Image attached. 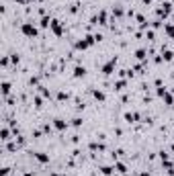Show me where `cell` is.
I'll use <instances>...</instances> for the list:
<instances>
[{"mask_svg":"<svg viewBox=\"0 0 174 176\" xmlns=\"http://www.w3.org/2000/svg\"><path fill=\"white\" fill-rule=\"evenodd\" d=\"M23 31H25L27 35H35V29H33V27H29V25H25V27H23Z\"/></svg>","mask_w":174,"mask_h":176,"instance_id":"1","label":"cell"}]
</instances>
